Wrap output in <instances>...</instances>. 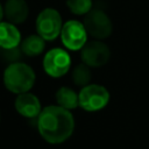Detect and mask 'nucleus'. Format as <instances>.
<instances>
[{
    "instance_id": "obj_1",
    "label": "nucleus",
    "mask_w": 149,
    "mask_h": 149,
    "mask_svg": "<svg viewBox=\"0 0 149 149\" xmlns=\"http://www.w3.org/2000/svg\"><path fill=\"white\" fill-rule=\"evenodd\" d=\"M37 129L48 143H63L73 133L74 119L69 109L58 105H50L42 108L38 114Z\"/></svg>"
},
{
    "instance_id": "obj_2",
    "label": "nucleus",
    "mask_w": 149,
    "mask_h": 149,
    "mask_svg": "<svg viewBox=\"0 0 149 149\" xmlns=\"http://www.w3.org/2000/svg\"><path fill=\"white\" fill-rule=\"evenodd\" d=\"M3 85L5 87L15 94L29 92L36 79L35 71L31 66L22 62L10 63L3 71Z\"/></svg>"
},
{
    "instance_id": "obj_3",
    "label": "nucleus",
    "mask_w": 149,
    "mask_h": 149,
    "mask_svg": "<svg viewBox=\"0 0 149 149\" xmlns=\"http://www.w3.org/2000/svg\"><path fill=\"white\" fill-rule=\"evenodd\" d=\"M37 34L45 41L56 40L62 31L63 21L59 12L55 8H44L40 12L35 22Z\"/></svg>"
},
{
    "instance_id": "obj_4",
    "label": "nucleus",
    "mask_w": 149,
    "mask_h": 149,
    "mask_svg": "<svg viewBox=\"0 0 149 149\" xmlns=\"http://www.w3.org/2000/svg\"><path fill=\"white\" fill-rule=\"evenodd\" d=\"M79 106L87 112H97L102 109L109 101L108 90L99 84H88L80 88Z\"/></svg>"
},
{
    "instance_id": "obj_5",
    "label": "nucleus",
    "mask_w": 149,
    "mask_h": 149,
    "mask_svg": "<svg viewBox=\"0 0 149 149\" xmlns=\"http://www.w3.org/2000/svg\"><path fill=\"white\" fill-rule=\"evenodd\" d=\"M83 24L87 34L94 40H105L111 36L113 31V24L109 16L101 9H91L84 15Z\"/></svg>"
},
{
    "instance_id": "obj_6",
    "label": "nucleus",
    "mask_w": 149,
    "mask_h": 149,
    "mask_svg": "<svg viewBox=\"0 0 149 149\" xmlns=\"http://www.w3.org/2000/svg\"><path fill=\"white\" fill-rule=\"evenodd\" d=\"M71 66V57L69 52L61 48L49 50L43 57L44 72L52 78H61L66 74Z\"/></svg>"
},
{
    "instance_id": "obj_7",
    "label": "nucleus",
    "mask_w": 149,
    "mask_h": 149,
    "mask_svg": "<svg viewBox=\"0 0 149 149\" xmlns=\"http://www.w3.org/2000/svg\"><path fill=\"white\" fill-rule=\"evenodd\" d=\"M87 35L88 34L83 22L77 20H69L62 27L61 41L66 49L71 51H78L87 42Z\"/></svg>"
},
{
    "instance_id": "obj_8",
    "label": "nucleus",
    "mask_w": 149,
    "mask_h": 149,
    "mask_svg": "<svg viewBox=\"0 0 149 149\" xmlns=\"http://www.w3.org/2000/svg\"><path fill=\"white\" fill-rule=\"evenodd\" d=\"M111 57V50L100 40L87 41L85 45L80 49L81 62L90 68H100L104 66Z\"/></svg>"
},
{
    "instance_id": "obj_9",
    "label": "nucleus",
    "mask_w": 149,
    "mask_h": 149,
    "mask_svg": "<svg viewBox=\"0 0 149 149\" xmlns=\"http://www.w3.org/2000/svg\"><path fill=\"white\" fill-rule=\"evenodd\" d=\"M14 106H15L16 112L20 115L28 118V119L37 118L42 111L41 102H40L38 98L35 94L29 93V92L17 94Z\"/></svg>"
},
{
    "instance_id": "obj_10",
    "label": "nucleus",
    "mask_w": 149,
    "mask_h": 149,
    "mask_svg": "<svg viewBox=\"0 0 149 149\" xmlns=\"http://www.w3.org/2000/svg\"><path fill=\"white\" fill-rule=\"evenodd\" d=\"M21 44V33L16 24L8 21L0 22V48L3 50H12Z\"/></svg>"
},
{
    "instance_id": "obj_11",
    "label": "nucleus",
    "mask_w": 149,
    "mask_h": 149,
    "mask_svg": "<svg viewBox=\"0 0 149 149\" xmlns=\"http://www.w3.org/2000/svg\"><path fill=\"white\" fill-rule=\"evenodd\" d=\"M3 12L8 22L20 24L27 20L29 8L26 0H7L3 7Z\"/></svg>"
},
{
    "instance_id": "obj_12",
    "label": "nucleus",
    "mask_w": 149,
    "mask_h": 149,
    "mask_svg": "<svg viewBox=\"0 0 149 149\" xmlns=\"http://www.w3.org/2000/svg\"><path fill=\"white\" fill-rule=\"evenodd\" d=\"M21 51L28 57H35L41 55L45 49V40H43L38 34L29 35L23 41H21Z\"/></svg>"
},
{
    "instance_id": "obj_13",
    "label": "nucleus",
    "mask_w": 149,
    "mask_h": 149,
    "mask_svg": "<svg viewBox=\"0 0 149 149\" xmlns=\"http://www.w3.org/2000/svg\"><path fill=\"white\" fill-rule=\"evenodd\" d=\"M56 101L58 106L65 109H74L79 106V97L76 91L68 86H62L56 92Z\"/></svg>"
},
{
    "instance_id": "obj_14",
    "label": "nucleus",
    "mask_w": 149,
    "mask_h": 149,
    "mask_svg": "<svg viewBox=\"0 0 149 149\" xmlns=\"http://www.w3.org/2000/svg\"><path fill=\"white\" fill-rule=\"evenodd\" d=\"M72 80L77 86L84 87L90 84L91 80V68L85 63H80L72 70Z\"/></svg>"
},
{
    "instance_id": "obj_15",
    "label": "nucleus",
    "mask_w": 149,
    "mask_h": 149,
    "mask_svg": "<svg viewBox=\"0 0 149 149\" xmlns=\"http://www.w3.org/2000/svg\"><path fill=\"white\" fill-rule=\"evenodd\" d=\"M66 6L74 15H86L92 9V0H66Z\"/></svg>"
},
{
    "instance_id": "obj_16",
    "label": "nucleus",
    "mask_w": 149,
    "mask_h": 149,
    "mask_svg": "<svg viewBox=\"0 0 149 149\" xmlns=\"http://www.w3.org/2000/svg\"><path fill=\"white\" fill-rule=\"evenodd\" d=\"M3 15H5V12H3V7H2V5L0 3V22L2 21V19H3Z\"/></svg>"
}]
</instances>
